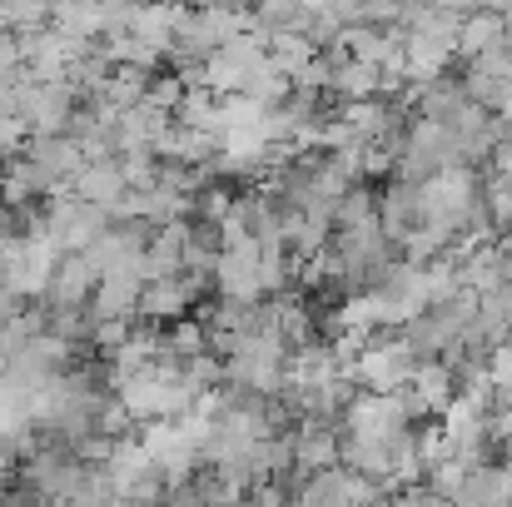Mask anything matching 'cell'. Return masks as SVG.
Returning a JSON list of instances; mask_svg holds the SVG:
<instances>
[{
  "instance_id": "2",
  "label": "cell",
  "mask_w": 512,
  "mask_h": 507,
  "mask_svg": "<svg viewBox=\"0 0 512 507\" xmlns=\"http://www.w3.org/2000/svg\"><path fill=\"white\" fill-rule=\"evenodd\" d=\"M75 194L90 209H110V204L125 199V169L115 165V160H90V165H80V174H75Z\"/></svg>"
},
{
  "instance_id": "3",
  "label": "cell",
  "mask_w": 512,
  "mask_h": 507,
  "mask_svg": "<svg viewBox=\"0 0 512 507\" xmlns=\"http://www.w3.org/2000/svg\"><path fill=\"white\" fill-rule=\"evenodd\" d=\"M508 503H512L508 468H498V463H478V468L468 473V483H463V493H458V503L453 507H508Z\"/></svg>"
},
{
  "instance_id": "1",
  "label": "cell",
  "mask_w": 512,
  "mask_h": 507,
  "mask_svg": "<svg viewBox=\"0 0 512 507\" xmlns=\"http://www.w3.org/2000/svg\"><path fill=\"white\" fill-rule=\"evenodd\" d=\"M488 50H503V20H498V10H468L458 25V40H453V60L473 65Z\"/></svg>"
}]
</instances>
